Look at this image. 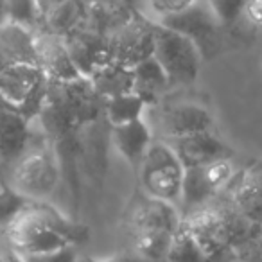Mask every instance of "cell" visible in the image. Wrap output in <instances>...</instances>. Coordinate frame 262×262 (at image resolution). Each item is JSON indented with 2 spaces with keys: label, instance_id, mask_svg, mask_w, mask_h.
<instances>
[{
  "label": "cell",
  "instance_id": "cell-1",
  "mask_svg": "<svg viewBox=\"0 0 262 262\" xmlns=\"http://www.w3.org/2000/svg\"><path fill=\"white\" fill-rule=\"evenodd\" d=\"M34 120L58 157L61 178L77 214L83 198V176L101 183L108 165L106 149L112 127L104 115V99L95 94L86 77L69 83L49 79Z\"/></svg>",
  "mask_w": 262,
  "mask_h": 262
},
{
  "label": "cell",
  "instance_id": "cell-2",
  "mask_svg": "<svg viewBox=\"0 0 262 262\" xmlns=\"http://www.w3.org/2000/svg\"><path fill=\"white\" fill-rule=\"evenodd\" d=\"M61 180L58 157L41 131H38L26 151L9 169L2 185L9 187L29 201H47Z\"/></svg>",
  "mask_w": 262,
  "mask_h": 262
},
{
  "label": "cell",
  "instance_id": "cell-3",
  "mask_svg": "<svg viewBox=\"0 0 262 262\" xmlns=\"http://www.w3.org/2000/svg\"><path fill=\"white\" fill-rule=\"evenodd\" d=\"M137 174L146 196L176 207L182 203L185 167L165 140H153Z\"/></svg>",
  "mask_w": 262,
  "mask_h": 262
},
{
  "label": "cell",
  "instance_id": "cell-4",
  "mask_svg": "<svg viewBox=\"0 0 262 262\" xmlns=\"http://www.w3.org/2000/svg\"><path fill=\"white\" fill-rule=\"evenodd\" d=\"M158 24L189 38L198 49L203 63L223 56L233 47V43H237L203 0H198V4L192 6L189 11Z\"/></svg>",
  "mask_w": 262,
  "mask_h": 262
},
{
  "label": "cell",
  "instance_id": "cell-5",
  "mask_svg": "<svg viewBox=\"0 0 262 262\" xmlns=\"http://www.w3.org/2000/svg\"><path fill=\"white\" fill-rule=\"evenodd\" d=\"M153 58L165 72L171 88L196 83L203 59L192 41L158 22H153Z\"/></svg>",
  "mask_w": 262,
  "mask_h": 262
},
{
  "label": "cell",
  "instance_id": "cell-6",
  "mask_svg": "<svg viewBox=\"0 0 262 262\" xmlns=\"http://www.w3.org/2000/svg\"><path fill=\"white\" fill-rule=\"evenodd\" d=\"M47 76L38 65L18 63L0 69V99L33 122L47 90Z\"/></svg>",
  "mask_w": 262,
  "mask_h": 262
},
{
  "label": "cell",
  "instance_id": "cell-7",
  "mask_svg": "<svg viewBox=\"0 0 262 262\" xmlns=\"http://www.w3.org/2000/svg\"><path fill=\"white\" fill-rule=\"evenodd\" d=\"M235 174L237 167L233 164V158L185 169L182 203H180L182 215L217 200L223 192H226Z\"/></svg>",
  "mask_w": 262,
  "mask_h": 262
},
{
  "label": "cell",
  "instance_id": "cell-8",
  "mask_svg": "<svg viewBox=\"0 0 262 262\" xmlns=\"http://www.w3.org/2000/svg\"><path fill=\"white\" fill-rule=\"evenodd\" d=\"M147 110H155L153 122L158 131V139H180L200 131L214 129V117L203 104L196 101L158 102Z\"/></svg>",
  "mask_w": 262,
  "mask_h": 262
},
{
  "label": "cell",
  "instance_id": "cell-9",
  "mask_svg": "<svg viewBox=\"0 0 262 262\" xmlns=\"http://www.w3.org/2000/svg\"><path fill=\"white\" fill-rule=\"evenodd\" d=\"M6 235L11 250L18 255H38L72 246L59 233L51 230L33 210L27 207L6 226Z\"/></svg>",
  "mask_w": 262,
  "mask_h": 262
},
{
  "label": "cell",
  "instance_id": "cell-10",
  "mask_svg": "<svg viewBox=\"0 0 262 262\" xmlns=\"http://www.w3.org/2000/svg\"><path fill=\"white\" fill-rule=\"evenodd\" d=\"M108 49L110 59L127 69L151 58L155 49L153 20L137 13L129 22L108 34Z\"/></svg>",
  "mask_w": 262,
  "mask_h": 262
},
{
  "label": "cell",
  "instance_id": "cell-11",
  "mask_svg": "<svg viewBox=\"0 0 262 262\" xmlns=\"http://www.w3.org/2000/svg\"><path fill=\"white\" fill-rule=\"evenodd\" d=\"M165 142L171 146V149L176 153L185 169L200 167V165L225 160V158H233L235 155V151L221 137L215 135L214 129L200 131V133L180 137V139H169Z\"/></svg>",
  "mask_w": 262,
  "mask_h": 262
},
{
  "label": "cell",
  "instance_id": "cell-12",
  "mask_svg": "<svg viewBox=\"0 0 262 262\" xmlns=\"http://www.w3.org/2000/svg\"><path fill=\"white\" fill-rule=\"evenodd\" d=\"M34 49H36L38 67L43 70L47 79L69 83L83 77L61 36L41 29L40 33L34 34Z\"/></svg>",
  "mask_w": 262,
  "mask_h": 262
},
{
  "label": "cell",
  "instance_id": "cell-13",
  "mask_svg": "<svg viewBox=\"0 0 262 262\" xmlns=\"http://www.w3.org/2000/svg\"><path fill=\"white\" fill-rule=\"evenodd\" d=\"M226 200L244 219L262 228V164L237 171L226 189Z\"/></svg>",
  "mask_w": 262,
  "mask_h": 262
},
{
  "label": "cell",
  "instance_id": "cell-14",
  "mask_svg": "<svg viewBox=\"0 0 262 262\" xmlns=\"http://www.w3.org/2000/svg\"><path fill=\"white\" fill-rule=\"evenodd\" d=\"M67 49L72 56L74 63L79 69L81 76L88 77L99 67L110 63V49H108V36L90 31L86 27L72 31L65 38Z\"/></svg>",
  "mask_w": 262,
  "mask_h": 262
},
{
  "label": "cell",
  "instance_id": "cell-15",
  "mask_svg": "<svg viewBox=\"0 0 262 262\" xmlns=\"http://www.w3.org/2000/svg\"><path fill=\"white\" fill-rule=\"evenodd\" d=\"M183 215L172 203L155 200L142 192V196L131 207L129 225L131 230H165L176 233L182 226Z\"/></svg>",
  "mask_w": 262,
  "mask_h": 262
},
{
  "label": "cell",
  "instance_id": "cell-16",
  "mask_svg": "<svg viewBox=\"0 0 262 262\" xmlns=\"http://www.w3.org/2000/svg\"><path fill=\"white\" fill-rule=\"evenodd\" d=\"M153 140L155 139L151 126L144 119H137L122 124V126H115L110 131V144L135 171H139Z\"/></svg>",
  "mask_w": 262,
  "mask_h": 262
},
{
  "label": "cell",
  "instance_id": "cell-17",
  "mask_svg": "<svg viewBox=\"0 0 262 262\" xmlns=\"http://www.w3.org/2000/svg\"><path fill=\"white\" fill-rule=\"evenodd\" d=\"M18 63L38 65L34 33L13 22L0 26V69Z\"/></svg>",
  "mask_w": 262,
  "mask_h": 262
},
{
  "label": "cell",
  "instance_id": "cell-18",
  "mask_svg": "<svg viewBox=\"0 0 262 262\" xmlns=\"http://www.w3.org/2000/svg\"><path fill=\"white\" fill-rule=\"evenodd\" d=\"M86 79L94 86L95 94L101 99H104V101L119 97V95L124 94H131V92L135 90V74H133V69H127V67L113 61L99 67Z\"/></svg>",
  "mask_w": 262,
  "mask_h": 262
},
{
  "label": "cell",
  "instance_id": "cell-19",
  "mask_svg": "<svg viewBox=\"0 0 262 262\" xmlns=\"http://www.w3.org/2000/svg\"><path fill=\"white\" fill-rule=\"evenodd\" d=\"M133 74H135V90L133 92L144 99L147 108L158 104L165 97V94L172 90L167 76L153 56L133 67Z\"/></svg>",
  "mask_w": 262,
  "mask_h": 262
},
{
  "label": "cell",
  "instance_id": "cell-20",
  "mask_svg": "<svg viewBox=\"0 0 262 262\" xmlns=\"http://www.w3.org/2000/svg\"><path fill=\"white\" fill-rule=\"evenodd\" d=\"M29 208L49 226L51 230H54L56 233L69 241L72 246L83 244L90 239V230L88 226H84L83 223H79L77 219H70L67 215H63L58 208H54L52 205H49L47 201H29Z\"/></svg>",
  "mask_w": 262,
  "mask_h": 262
},
{
  "label": "cell",
  "instance_id": "cell-21",
  "mask_svg": "<svg viewBox=\"0 0 262 262\" xmlns=\"http://www.w3.org/2000/svg\"><path fill=\"white\" fill-rule=\"evenodd\" d=\"M174 233L165 230H135L133 251L151 262H167Z\"/></svg>",
  "mask_w": 262,
  "mask_h": 262
},
{
  "label": "cell",
  "instance_id": "cell-22",
  "mask_svg": "<svg viewBox=\"0 0 262 262\" xmlns=\"http://www.w3.org/2000/svg\"><path fill=\"white\" fill-rule=\"evenodd\" d=\"M146 112L147 104L135 92L104 101V115L110 127L122 126V124H127L137 119H144V113Z\"/></svg>",
  "mask_w": 262,
  "mask_h": 262
},
{
  "label": "cell",
  "instance_id": "cell-23",
  "mask_svg": "<svg viewBox=\"0 0 262 262\" xmlns=\"http://www.w3.org/2000/svg\"><path fill=\"white\" fill-rule=\"evenodd\" d=\"M215 15V18L221 22L226 33L235 41H244L250 31L243 24V8L246 0H203Z\"/></svg>",
  "mask_w": 262,
  "mask_h": 262
},
{
  "label": "cell",
  "instance_id": "cell-24",
  "mask_svg": "<svg viewBox=\"0 0 262 262\" xmlns=\"http://www.w3.org/2000/svg\"><path fill=\"white\" fill-rule=\"evenodd\" d=\"M6 9H8V22L26 27L34 34L45 27L38 0H6Z\"/></svg>",
  "mask_w": 262,
  "mask_h": 262
},
{
  "label": "cell",
  "instance_id": "cell-25",
  "mask_svg": "<svg viewBox=\"0 0 262 262\" xmlns=\"http://www.w3.org/2000/svg\"><path fill=\"white\" fill-rule=\"evenodd\" d=\"M167 262H215L205 255L200 244L194 241V237L187 232L185 226H180L178 232L172 237L171 250L167 255Z\"/></svg>",
  "mask_w": 262,
  "mask_h": 262
},
{
  "label": "cell",
  "instance_id": "cell-26",
  "mask_svg": "<svg viewBox=\"0 0 262 262\" xmlns=\"http://www.w3.org/2000/svg\"><path fill=\"white\" fill-rule=\"evenodd\" d=\"M27 203H29V200L16 194L9 187L0 185V226L6 228L27 207Z\"/></svg>",
  "mask_w": 262,
  "mask_h": 262
},
{
  "label": "cell",
  "instance_id": "cell-27",
  "mask_svg": "<svg viewBox=\"0 0 262 262\" xmlns=\"http://www.w3.org/2000/svg\"><path fill=\"white\" fill-rule=\"evenodd\" d=\"M196 4L198 0H149L151 11L157 15L155 22H162V20L182 15Z\"/></svg>",
  "mask_w": 262,
  "mask_h": 262
},
{
  "label": "cell",
  "instance_id": "cell-28",
  "mask_svg": "<svg viewBox=\"0 0 262 262\" xmlns=\"http://www.w3.org/2000/svg\"><path fill=\"white\" fill-rule=\"evenodd\" d=\"M22 262H77L76 246H67L61 250L38 255H20Z\"/></svg>",
  "mask_w": 262,
  "mask_h": 262
},
{
  "label": "cell",
  "instance_id": "cell-29",
  "mask_svg": "<svg viewBox=\"0 0 262 262\" xmlns=\"http://www.w3.org/2000/svg\"><path fill=\"white\" fill-rule=\"evenodd\" d=\"M235 258L244 262H262V232L235 248Z\"/></svg>",
  "mask_w": 262,
  "mask_h": 262
},
{
  "label": "cell",
  "instance_id": "cell-30",
  "mask_svg": "<svg viewBox=\"0 0 262 262\" xmlns=\"http://www.w3.org/2000/svg\"><path fill=\"white\" fill-rule=\"evenodd\" d=\"M243 24L250 33L262 29V0H246L244 2Z\"/></svg>",
  "mask_w": 262,
  "mask_h": 262
},
{
  "label": "cell",
  "instance_id": "cell-31",
  "mask_svg": "<svg viewBox=\"0 0 262 262\" xmlns=\"http://www.w3.org/2000/svg\"><path fill=\"white\" fill-rule=\"evenodd\" d=\"M84 262H151L147 258L140 257L139 253L135 251H120V253H115V255H108V257H92V258H86Z\"/></svg>",
  "mask_w": 262,
  "mask_h": 262
},
{
  "label": "cell",
  "instance_id": "cell-32",
  "mask_svg": "<svg viewBox=\"0 0 262 262\" xmlns=\"http://www.w3.org/2000/svg\"><path fill=\"white\" fill-rule=\"evenodd\" d=\"M69 0H38V6H40V11L43 15V20H47L51 15H54L61 6H65Z\"/></svg>",
  "mask_w": 262,
  "mask_h": 262
},
{
  "label": "cell",
  "instance_id": "cell-33",
  "mask_svg": "<svg viewBox=\"0 0 262 262\" xmlns=\"http://www.w3.org/2000/svg\"><path fill=\"white\" fill-rule=\"evenodd\" d=\"M0 262H15V251H0Z\"/></svg>",
  "mask_w": 262,
  "mask_h": 262
},
{
  "label": "cell",
  "instance_id": "cell-34",
  "mask_svg": "<svg viewBox=\"0 0 262 262\" xmlns=\"http://www.w3.org/2000/svg\"><path fill=\"white\" fill-rule=\"evenodd\" d=\"M8 22V9H6V0H0V26Z\"/></svg>",
  "mask_w": 262,
  "mask_h": 262
},
{
  "label": "cell",
  "instance_id": "cell-35",
  "mask_svg": "<svg viewBox=\"0 0 262 262\" xmlns=\"http://www.w3.org/2000/svg\"><path fill=\"white\" fill-rule=\"evenodd\" d=\"M15 262H22V258H20L18 253H15Z\"/></svg>",
  "mask_w": 262,
  "mask_h": 262
}]
</instances>
